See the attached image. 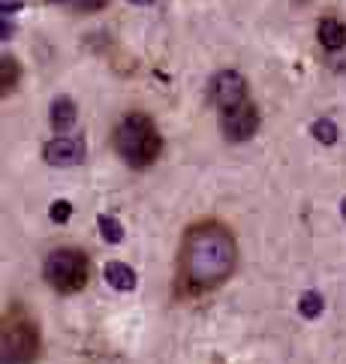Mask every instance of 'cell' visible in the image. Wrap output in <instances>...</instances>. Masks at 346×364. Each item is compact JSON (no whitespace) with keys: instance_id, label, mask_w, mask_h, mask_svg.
<instances>
[{"instance_id":"e0dca14e","label":"cell","mask_w":346,"mask_h":364,"mask_svg":"<svg viewBox=\"0 0 346 364\" xmlns=\"http://www.w3.org/2000/svg\"><path fill=\"white\" fill-rule=\"evenodd\" d=\"M21 6V0H0V16H4V18H9L12 16V12H16Z\"/></svg>"},{"instance_id":"30bf717a","label":"cell","mask_w":346,"mask_h":364,"mask_svg":"<svg viewBox=\"0 0 346 364\" xmlns=\"http://www.w3.org/2000/svg\"><path fill=\"white\" fill-rule=\"evenodd\" d=\"M319 43H323L325 48H331V51L346 46V28H343V21L325 18L323 24H319Z\"/></svg>"},{"instance_id":"8fae6325","label":"cell","mask_w":346,"mask_h":364,"mask_svg":"<svg viewBox=\"0 0 346 364\" xmlns=\"http://www.w3.org/2000/svg\"><path fill=\"white\" fill-rule=\"evenodd\" d=\"M310 133H313L316 141H323V145H335L337 141V124L331 118H319V121H313Z\"/></svg>"},{"instance_id":"5bb4252c","label":"cell","mask_w":346,"mask_h":364,"mask_svg":"<svg viewBox=\"0 0 346 364\" xmlns=\"http://www.w3.org/2000/svg\"><path fill=\"white\" fill-rule=\"evenodd\" d=\"M16 75H18V67L12 58H4V75H0V85H4V90H12L16 87Z\"/></svg>"},{"instance_id":"4fadbf2b","label":"cell","mask_w":346,"mask_h":364,"mask_svg":"<svg viewBox=\"0 0 346 364\" xmlns=\"http://www.w3.org/2000/svg\"><path fill=\"white\" fill-rule=\"evenodd\" d=\"M323 307H325V301H323V295L319 292H307V295H301V301H298L301 316H307V319H316L319 314H323Z\"/></svg>"},{"instance_id":"ffe728a7","label":"cell","mask_w":346,"mask_h":364,"mask_svg":"<svg viewBox=\"0 0 346 364\" xmlns=\"http://www.w3.org/2000/svg\"><path fill=\"white\" fill-rule=\"evenodd\" d=\"M340 214H343V220H346V199L340 202Z\"/></svg>"},{"instance_id":"ba28073f","label":"cell","mask_w":346,"mask_h":364,"mask_svg":"<svg viewBox=\"0 0 346 364\" xmlns=\"http://www.w3.org/2000/svg\"><path fill=\"white\" fill-rule=\"evenodd\" d=\"M75 118H79V109H75V102L70 97H58L55 102H51L48 121H51V127H55L58 133H67V129L75 124Z\"/></svg>"},{"instance_id":"2e32d148","label":"cell","mask_w":346,"mask_h":364,"mask_svg":"<svg viewBox=\"0 0 346 364\" xmlns=\"http://www.w3.org/2000/svg\"><path fill=\"white\" fill-rule=\"evenodd\" d=\"M70 4L75 9H82V12H97V9L106 6V0H70Z\"/></svg>"},{"instance_id":"277c9868","label":"cell","mask_w":346,"mask_h":364,"mask_svg":"<svg viewBox=\"0 0 346 364\" xmlns=\"http://www.w3.org/2000/svg\"><path fill=\"white\" fill-rule=\"evenodd\" d=\"M43 274L58 292H79L87 280V256L79 250H55L45 259Z\"/></svg>"},{"instance_id":"6da1fadb","label":"cell","mask_w":346,"mask_h":364,"mask_svg":"<svg viewBox=\"0 0 346 364\" xmlns=\"http://www.w3.org/2000/svg\"><path fill=\"white\" fill-rule=\"evenodd\" d=\"M235 268V241L223 226H196L181 247V274L196 289L223 283Z\"/></svg>"},{"instance_id":"d6986e66","label":"cell","mask_w":346,"mask_h":364,"mask_svg":"<svg viewBox=\"0 0 346 364\" xmlns=\"http://www.w3.org/2000/svg\"><path fill=\"white\" fill-rule=\"evenodd\" d=\"M130 4H139V6H151L153 0H130Z\"/></svg>"},{"instance_id":"7c38bea8","label":"cell","mask_w":346,"mask_h":364,"mask_svg":"<svg viewBox=\"0 0 346 364\" xmlns=\"http://www.w3.org/2000/svg\"><path fill=\"white\" fill-rule=\"evenodd\" d=\"M99 235H102V241H109V244H121L124 241V226L114 217L102 214L99 217Z\"/></svg>"},{"instance_id":"3957f363","label":"cell","mask_w":346,"mask_h":364,"mask_svg":"<svg viewBox=\"0 0 346 364\" xmlns=\"http://www.w3.org/2000/svg\"><path fill=\"white\" fill-rule=\"evenodd\" d=\"M40 353L36 325L16 307L4 322V364H31Z\"/></svg>"},{"instance_id":"9c48e42d","label":"cell","mask_w":346,"mask_h":364,"mask_svg":"<svg viewBox=\"0 0 346 364\" xmlns=\"http://www.w3.org/2000/svg\"><path fill=\"white\" fill-rule=\"evenodd\" d=\"M102 274H106V283L112 286V289H118V292L136 289V271H133L130 265H124V262H109Z\"/></svg>"},{"instance_id":"5b68a950","label":"cell","mask_w":346,"mask_h":364,"mask_svg":"<svg viewBox=\"0 0 346 364\" xmlns=\"http://www.w3.org/2000/svg\"><path fill=\"white\" fill-rule=\"evenodd\" d=\"M211 97L214 102L220 106L223 112H232L238 106H244V97H247V82L244 75L235 73V70H223L214 75L211 82Z\"/></svg>"},{"instance_id":"44dd1931","label":"cell","mask_w":346,"mask_h":364,"mask_svg":"<svg viewBox=\"0 0 346 364\" xmlns=\"http://www.w3.org/2000/svg\"><path fill=\"white\" fill-rule=\"evenodd\" d=\"M51 4H60V0H51Z\"/></svg>"},{"instance_id":"8992f818","label":"cell","mask_w":346,"mask_h":364,"mask_svg":"<svg viewBox=\"0 0 346 364\" xmlns=\"http://www.w3.org/2000/svg\"><path fill=\"white\" fill-rule=\"evenodd\" d=\"M85 139L82 136H58V139H51L45 151H43V157L48 166H58V168H67V166H79L85 160Z\"/></svg>"},{"instance_id":"9a60e30c","label":"cell","mask_w":346,"mask_h":364,"mask_svg":"<svg viewBox=\"0 0 346 364\" xmlns=\"http://www.w3.org/2000/svg\"><path fill=\"white\" fill-rule=\"evenodd\" d=\"M70 214H72V205H70V202H63V199L51 205V211H48V217L55 220V223H67Z\"/></svg>"},{"instance_id":"52a82bcc","label":"cell","mask_w":346,"mask_h":364,"mask_svg":"<svg viewBox=\"0 0 346 364\" xmlns=\"http://www.w3.org/2000/svg\"><path fill=\"white\" fill-rule=\"evenodd\" d=\"M223 136L229 141H247L256 129H259V114H256L253 106H238L232 112H223Z\"/></svg>"},{"instance_id":"7a4b0ae2","label":"cell","mask_w":346,"mask_h":364,"mask_svg":"<svg viewBox=\"0 0 346 364\" xmlns=\"http://www.w3.org/2000/svg\"><path fill=\"white\" fill-rule=\"evenodd\" d=\"M114 148H118V154L130 166L145 168L148 163L157 160V154H160L157 127H153L145 114H130V118H124L118 124V129H114Z\"/></svg>"},{"instance_id":"ac0fdd59","label":"cell","mask_w":346,"mask_h":364,"mask_svg":"<svg viewBox=\"0 0 346 364\" xmlns=\"http://www.w3.org/2000/svg\"><path fill=\"white\" fill-rule=\"evenodd\" d=\"M9 33H12V24H9V18H4V31H0V36H4V40H9Z\"/></svg>"}]
</instances>
